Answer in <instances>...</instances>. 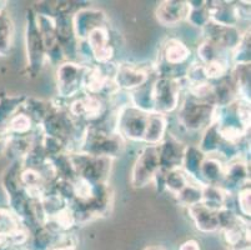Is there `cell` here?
I'll return each instance as SVG.
<instances>
[{
	"mask_svg": "<svg viewBox=\"0 0 251 250\" xmlns=\"http://www.w3.org/2000/svg\"><path fill=\"white\" fill-rule=\"evenodd\" d=\"M149 114L133 105L120 108L116 116V132L122 138L130 140H144Z\"/></svg>",
	"mask_w": 251,
	"mask_h": 250,
	"instance_id": "cell-1",
	"label": "cell"
},
{
	"mask_svg": "<svg viewBox=\"0 0 251 250\" xmlns=\"http://www.w3.org/2000/svg\"><path fill=\"white\" fill-rule=\"evenodd\" d=\"M179 79L159 77L151 83V99L154 113L166 115L179 105L180 99Z\"/></svg>",
	"mask_w": 251,
	"mask_h": 250,
	"instance_id": "cell-2",
	"label": "cell"
},
{
	"mask_svg": "<svg viewBox=\"0 0 251 250\" xmlns=\"http://www.w3.org/2000/svg\"><path fill=\"white\" fill-rule=\"evenodd\" d=\"M215 105L210 103L196 100L189 95L179 110V121L188 130L206 129L213 123Z\"/></svg>",
	"mask_w": 251,
	"mask_h": 250,
	"instance_id": "cell-3",
	"label": "cell"
},
{
	"mask_svg": "<svg viewBox=\"0 0 251 250\" xmlns=\"http://www.w3.org/2000/svg\"><path fill=\"white\" fill-rule=\"evenodd\" d=\"M159 170H160L159 148L157 145H148L141 151L140 157L134 165L131 184L135 188L145 187L154 180Z\"/></svg>",
	"mask_w": 251,
	"mask_h": 250,
	"instance_id": "cell-4",
	"label": "cell"
},
{
	"mask_svg": "<svg viewBox=\"0 0 251 250\" xmlns=\"http://www.w3.org/2000/svg\"><path fill=\"white\" fill-rule=\"evenodd\" d=\"M28 23H26V50H28V63L33 77L36 73L40 72V69L44 65V60L47 59L43 38L39 33L38 25H36L35 13L30 10L28 13Z\"/></svg>",
	"mask_w": 251,
	"mask_h": 250,
	"instance_id": "cell-5",
	"label": "cell"
},
{
	"mask_svg": "<svg viewBox=\"0 0 251 250\" xmlns=\"http://www.w3.org/2000/svg\"><path fill=\"white\" fill-rule=\"evenodd\" d=\"M86 66L74 61H67L59 65L56 78H58V91L63 98H73L83 88L84 73Z\"/></svg>",
	"mask_w": 251,
	"mask_h": 250,
	"instance_id": "cell-6",
	"label": "cell"
},
{
	"mask_svg": "<svg viewBox=\"0 0 251 250\" xmlns=\"http://www.w3.org/2000/svg\"><path fill=\"white\" fill-rule=\"evenodd\" d=\"M109 40L110 36L106 25L97 28L86 36L85 43L90 50L91 56L99 64H108L114 58V48Z\"/></svg>",
	"mask_w": 251,
	"mask_h": 250,
	"instance_id": "cell-7",
	"label": "cell"
},
{
	"mask_svg": "<svg viewBox=\"0 0 251 250\" xmlns=\"http://www.w3.org/2000/svg\"><path fill=\"white\" fill-rule=\"evenodd\" d=\"M105 20H106V17L100 10L81 9L76 11L73 17V27H74L75 36L77 40H85L86 36L94 29L105 27Z\"/></svg>",
	"mask_w": 251,
	"mask_h": 250,
	"instance_id": "cell-8",
	"label": "cell"
},
{
	"mask_svg": "<svg viewBox=\"0 0 251 250\" xmlns=\"http://www.w3.org/2000/svg\"><path fill=\"white\" fill-rule=\"evenodd\" d=\"M149 82V73L130 64H122L116 66V72L114 75V83L118 89L125 90H136L144 84Z\"/></svg>",
	"mask_w": 251,
	"mask_h": 250,
	"instance_id": "cell-9",
	"label": "cell"
},
{
	"mask_svg": "<svg viewBox=\"0 0 251 250\" xmlns=\"http://www.w3.org/2000/svg\"><path fill=\"white\" fill-rule=\"evenodd\" d=\"M181 145L182 144L173 137L157 145L161 170L168 171L173 169H180L185 151V148H182Z\"/></svg>",
	"mask_w": 251,
	"mask_h": 250,
	"instance_id": "cell-10",
	"label": "cell"
},
{
	"mask_svg": "<svg viewBox=\"0 0 251 250\" xmlns=\"http://www.w3.org/2000/svg\"><path fill=\"white\" fill-rule=\"evenodd\" d=\"M189 11V1H163L157 6L156 18L160 24L173 27L184 19H188Z\"/></svg>",
	"mask_w": 251,
	"mask_h": 250,
	"instance_id": "cell-11",
	"label": "cell"
},
{
	"mask_svg": "<svg viewBox=\"0 0 251 250\" xmlns=\"http://www.w3.org/2000/svg\"><path fill=\"white\" fill-rule=\"evenodd\" d=\"M190 217L193 218L196 228L205 233H211L219 229V218L218 212L211 210L204 205V204H196V205L188 208Z\"/></svg>",
	"mask_w": 251,
	"mask_h": 250,
	"instance_id": "cell-12",
	"label": "cell"
},
{
	"mask_svg": "<svg viewBox=\"0 0 251 250\" xmlns=\"http://www.w3.org/2000/svg\"><path fill=\"white\" fill-rule=\"evenodd\" d=\"M190 56V49L177 39H170L166 41L163 49V58L165 65L169 68L184 65Z\"/></svg>",
	"mask_w": 251,
	"mask_h": 250,
	"instance_id": "cell-13",
	"label": "cell"
},
{
	"mask_svg": "<svg viewBox=\"0 0 251 250\" xmlns=\"http://www.w3.org/2000/svg\"><path fill=\"white\" fill-rule=\"evenodd\" d=\"M166 130H168L166 115L159 113H150L143 141L148 143L149 145H157L165 138Z\"/></svg>",
	"mask_w": 251,
	"mask_h": 250,
	"instance_id": "cell-14",
	"label": "cell"
},
{
	"mask_svg": "<svg viewBox=\"0 0 251 250\" xmlns=\"http://www.w3.org/2000/svg\"><path fill=\"white\" fill-rule=\"evenodd\" d=\"M206 155L196 146H186L184 151V158H182L181 167L184 168V173L189 178H198L199 175L200 167L204 162Z\"/></svg>",
	"mask_w": 251,
	"mask_h": 250,
	"instance_id": "cell-15",
	"label": "cell"
},
{
	"mask_svg": "<svg viewBox=\"0 0 251 250\" xmlns=\"http://www.w3.org/2000/svg\"><path fill=\"white\" fill-rule=\"evenodd\" d=\"M33 124L28 114L17 113L5 124V129L9 137H26L33 129Z\"/></svg>",
	"mask_w": 251,
	"mask_h": 250,
	"instance_id": "cell-16",
	"label": "cell"
},
{
	"mask_svg": "<svg viewBox=\"0 0 251 250\" xmlns=\"http://www.w3.org/2000/svg\"><path fill=\"white\" fill-rule=\"evenodd\" d=\"M25 99V96H10L3 99L0 103V125L8 123L18 113V110L24 105Z\"/></svg>",
	"mask_w": 251,
	"mask_h": 250,
	"instance_id": "cell-17",
	"label": "cell"
},
{
	"mask_svg": "<svg viewBox=\"0 0 251 250\" xmlns=\"http://www.w3.org/2000/svg\"><path fill=\"white\" fill-rule=\"evenodd\" d=\"M221 143V137L219 134L218 127H216L215 123H211L209 127L206 128L204 133V137L201 139V143L199 144V149L206 154H213V153H216L219 145Z\"/></svg>",
	"mask_w": 251,
	"mask_h": 250,
	"instance_id": "cell-18",
	"label": "cell"
},
{
	"mask_svg": "<svg viewBox=\"0 0 251 250\" xmlns=\"http://www.w3.org/2000/svg\"><path fill=\"white\" fill-rule=\"evenodd\" d=\"M176 196L177 200H179L182 205L191 208V206L196 205V204L201 203L202 187L200 184H198V183H195V184L189 183Z\"/></svg>",
	"mask_w": 251,
	"mask_h": 250,
	"instance_id": "cell-19",
	"label": "cell"
},
{
	"mask_svg": "<svg viewBox=\"0 0 251 250\" xmlns=\"http://www.w3.org/2000/svg\"><path fill=\"white\" fill-rule=\"evenodd\" d=\"M11 38H13V25L10 19L0 15V52H4L10 47Z\"/></svg>",
	"mask_w": 251,
	"mask_h": 250,
	"instance_id": "cell-20",
	"label": "cell"
},
{
	"mask_svg": "<svg viewBox=\"0 0 251 250\" xmlns=\"http://www.w3.org/2000/svg\"><path fill=\"white\" fill-rule=\"evenodd\" d=\"M237 205L244 217H250V187H245L237 193Z\"/></svg>",
	"mask_w": 251,
	"mask_h": 250,
	"instance_id": "cell-21",
	"label": "cell"
},
{
	"mask_svg": "<svg viewBox=\"0 0 251 250\" xmlns=\"http://www.w3.org/2000/svg\"><path fill=\"white\" fill-rule=\"evenodd\" d=\"M179 250H200L199 243L196 242V240H188L184 244H181Z\"/></svg>",
	"mask_w": 251,
	"mask_h": 250,
	"instance_id": "cell-22",
	"label": "cell"
},
{
	"mask_svg": "<svg viewBox=\"0 0 251 250\" xmlns=\"http://www.w3.org/2000/svg\"><path fill=\"white\" fill-rule=\"evenodd\" d=\"M147 250H161V249H159V248H148Z\"/></svg>",
	"mask_w": 251,
	"mask_h": 250,
	"instance_id": "cell-23",
	"label": "cell"
}]
</instances>
